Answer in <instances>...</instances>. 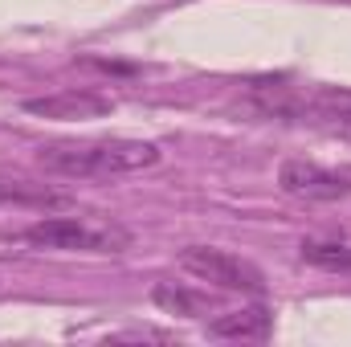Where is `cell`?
Returning <instances> with one entry per match:
<instances>
[{
	"mask_svg": "<svg viewBox=\"0 0 351 347\" xmlns=\"http://www.w3.org/2000/svg\"><path fill=\"white\" fill-rule=\"evenodd\" d=\"M37 164L62 180H123L160 164L152 139H58L37 152Z\"/></svg>",
	"mask_w": 351,
	"mask_h": 347,
	"instance_id": "obj_1",
	"label": "cell"
},
{
	"mask_svg": "<svg viewBox=\"0 0 351 347\" xmlns=\"http://www.w3.org/2000/svg\"><path fill=\"white\" fill-rule=\"evenodd\" d=\"M25 241L62 254H123L131 246V233L102 217H45L25 229Z\"/></svg>",
	"mask_w": 351,
	"mask_h": 347,
	"instance_id": "obj_2",
	"label": "cell"
},
{
	"mask_svg": "<svg viewBox=\"0 0 351 347\" xmlns=\"http://www.w3.org/2000/svg\"><path fill=\"white\" fill-rule=\"evenodd\" d=\"M180 270L204 286H217V290H237V294H265V274L254 261L237 258L229 250H217V246H188L180 250Z\"/></svg>",
	"mask_w": 351,
	"mask_h": 347,
	"instance_id": "obj_3",
	"label": "cell"
},
{
	"mask_svg": "<svg viewBox=\"0 0 351 347\" xmlns=\"http://www.w3.org/2000/svg\"><path fill=\"white\" fill-rule=\"evenodd\" d=\"M278 188L302 204H335L351 196V176L323 168L315 160H286L278 168Z\"/></svg>",
	"mask_w": 351,
	"mask_h": 347,
	"instance_id": "obj_4",
	"label": "cell"
},
{
	"mask_svg": "<svg viewBox=\"0 0 351 347\" xmlns=\"http://www.w3.org/2000/svg\"><path fill=\"white\" fill-rule=\"evenodd\" d=\"M25 110L37 115V119H53V123H82V119H106L114 110V102L98 90L70 86L41 94V98H25Z\"/></svg>",
	"mask_w": 351,
	"mask_h": 347,
	"instance_id": "obj_5",
	"label": "cell"
},
{
	"mask_svg": "<svg viewBox=\"0 0 351 347\" xmlns=\"http://www.w3.org/2000/svg\"><path fill=\"white\" fill-rule=\"evenodd\" d=\"M298 123H311L335 139H351V86H306Z\"/></svg>",
	"mask_w": 351,
	"mask_h": 347,
	"instance_id": "obj_6",
	"label": "cell"
},
{
	"mask_svg": "<svg viewBox=\"0 0 351 347\" xmlns=\"http://www.w3.org/2000/svg\"><path fill=\"white\" fill-rule=\"evenodd\" d=\"M0 204L49 213V208H66L70 196L58 192V188H49V184H41V180H29V176H21V172H0Z\"/></svg>",
	"mask_w": 351,
	"mask_h": 347,
	"instance_id": "obj_7",
	"label": "cell"
},
{
	"mask_svg": "<svg viewBox=\"0 0 351 347\" xmlns=\"http://www.w3.org/2000/svg\"><path fill=\"white\" fill-rule=\"evenodd\" d=\"M269 331H274V315L265 307L229 311V315H217L208 323V335H217V339H254V344H262V339H269Z\"/></svg>",
	"mask_w": 351,
	"mask_h": 347,
	"instance_id": "obj_8",
	"label": "cell"
},
{
	"mask_svg": "<svg viewBox=\"0 0 351 347\" xmlns=\"http://www.w3.org/2000/svg\"><path fill=\"white\" fill-rule=\"evenodd\" d=\"M298 258L306 261V265H319V270H351V229L302 237Z\"/></svg>",
	"mask_w": 351,
	"mask_h": 347,
	"instance_id": "obj_9",
	"label": "cell"
},
{
	"mask_svg": "<svg viewBox=\"0 0 351 347\" xmlns=\"http://www.w3.org/2000/svg\"><path fill=\"white\" fill-rule=\"evenodd\" d=\"M152 302L164 307L168 315H184V319H196V315L204 311V302H200L196 294H188L184 286H172V282H160V286L152 290Z\"/></svg>",
	"mask_w": 351,
	"mask_h": 347,
	"instance_id": "obj_10",
	"label": "cell"
}]
</instances>
